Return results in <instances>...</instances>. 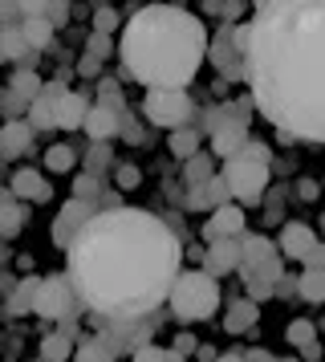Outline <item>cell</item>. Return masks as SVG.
Returning a JSON list of instances; mask_svg holds the SVG:
<instances>
[{"mask_svg":"<svg viewBox=\"0 0 325 362\" xmlns=\"http://www.w3.org/2000/svg\"><path fill=\"white\" fill-rule=\"evenodd\" d=\"M301 264H305V273H325V245H321V240L309 248L305 261H301Z\"/></svg>","mask_w":325,"mask_h":362,"instance_id":"cell-37","label":"cell"},{"mask_svg":"<svg viewBox=\"0 0 325 362\" xmlns=\"http://www.w3.org/2000/svg\"><path fill=\"white\" fill-rule=\"evenodd\" d=\"M183 175H187V187H203V183L211 180V159H208V155L187 159V163H183Z\"/></svg>","mask_w":325,"mask_h":362,"instance_id":"cell-32","label":"cell"},{"mask_svg":"<svg viewBox=\"0 0 325 362\" xmlns=\"http://www.w3.org/2000/svg\"><path fill=\"white\" fill-rule=\"evenodd\" d=\"M203 236H208V245H215V240H240L244 236V208L240 204L215 208L211 220H203Z\"/></svg>","mask_w":325,"mask_h":362,"instance_id":"cell-13","label":"cell"},{"mask_svg":"<svg viewBox=\"0 0 325 362\" xmlns=\"http://www.w3.org/2000/svg\"><path fill=\"white\" fill-rule=\"evenodd\" d=\"M224 204H232V192H228V183L220 180V175H211L203 187H191V192H187V208H191V212H215V208H224Z\"/></svg>","mask_w":325,"mask_h":362,"instance_id":"cell-17","label":"cell"},{"mask_svg":"<svg viewBox=\"0 0 325 362\" xmlns=\"http://www.w3.org/2000/svg\"><path fill=\"white\" fill-rule=\"evenodd\" d=\"M203 131H208L211 155L232 159V155L248 143V106H244V102H228V106L208 110V127H203Z\"/></svg>","mask_w":325,"mask_h":362,"instance_id":"cell-7","label":"cell"},{"mask_svg":"<svg viewBox=\"0 0 325 362\" xmlns=\"http://www.w3.org/2000/svg\"><path fill=\"white\" fill-rule=\"evenodd\" d=\"M69 281L81 310L102 326L143 322L162 310L183 273V245L175 228L146 208H102L69 245Z\"/></svg>","mask_w":325,"mask_h":362,"instance_id":"cell-1","label":"cell"},{"mask_svg":"<svg viewBox=\"0 0 325 362\" xmlns=\"http://www.w3.org/2000/svg\"><path fill=\"white\" fill-rule=\"evenodd\" d=\"M195 354H199V358H203V362H215V358H220V354H215V350H211V346H199V350H195Z\"/></svg>","mask_w":325,"mask_h":362,"instance_id":"cell-46","label":"cell"},{"mask_svg":"<svg viewBox=\"0 0 325 362\" xmlns=\"http://www.w3.org/2000/svg\"><path fill=\"white\" fill-rule=\"evenodd\" d=\"M32 127L29 122H20V118H8L4 127H0V159H20L25 151L32 147Z\"/></svg>","mask_w":325,"mask_h":362,"instance_id":"cell-18","label":"cell"},{"mask_svg":"<svg viewBox=\"0 0 325 362\" xmlns=\"http://www.w3.org/2000/svg\"><path fill=\"white\" fill-rule=\"evenodd\" d=\"M37 285H41V277H20V281L13 285L8 301H4V310L13 313V317H20V313H32V297H37Z\"/></svg>","mask_w":325,"mask_h":362,"instance_id":"cell-24","label":"cell"},{"mask_svg":"<svg viewBox=\"0 0 325 362\" xmlns=\"http://www.w3.org/2000/svg\"><path fill=\"white\" fill-rule=\"evenodd\" d=\"M20 228H25V216H20L16 196H13V192H0V236H4V240H13Z\"/></svg>","mask_w":325,"mask_h":362,"instance_id":"cell-25","label":"cell"},{"mask_svg":"<svg viewBox=\"0 0 325 362\" xmlns=\"http://www.w3.org/2000/svg\"><path fill=\"white\" fill-rule=\"evenodd\" d=\"M301 354H305V358H309V362H317V358H321V346L313 342V346H305V350H301Z\"/></svg>","mask_w":325,"mask_h":362,"instance_id":"cell-45","label":"cell"},{"mask_svg":"<svg viewBox=\"0 0 325 362\" xmlns=\"http://www.w3.org/2000/svg\"><path fill=\"white\" fill-rule=\"evenodd\" d=\"M199 143H203V131L191 122V127H183V131H171L167 151H171L175 159H183V163H187V159H195V155H199Z\"/></svg>","mask_w":325,"mask_h":362,"instance_id":"cell-23","label":"cell"},{"mask_svg":"<svg viewBox=\"0 0 325 362\" xmlns=\"http://www.w3.org/2000/svg\"><path fill=\"white\" fill-rule=\"evenodd\" d=\"M273 167V151L264 147V143H256V139H248L232 159H224V167H220V180L228 183V192H232V204H260V196H264V187H268V171Z\"/></svg>","mask_w":325,"mask_h":362,"instance_id":"cell-4","label":"cell"},{"mask_svg":"<svg viewBox=\"0 0 325 362\" xmlns=\"http://www.w3.org/2000/svg\"><path fill=\"white\" fill-rule=\"evenodd\" d=\"M208 25L183 4H143L122 21L118 57L146 90H187L208 62Z\"/></svg>","mask_w":325,"mask_h":362,"instance_id":"cell-3","label":"cell"},{"mask_svg":"<svg viewBox=\"0 0 325 362\" xmlns=\"http://www.w3.org/2000/svg\"><path fill=\"white\" fill-rule=\"evenodd\" d=\"M285 342H289L292 350H305V346L317 342V326H313L309 317H292L289 326H285Z\"/></svg>","mask_w":325,"mask_h":362,"instance_id":"cell-29","label":"cell"},{"mask_svg":"<svg viewBox=\"0 0 325 362\" xmlns=\"http://www.w3.org/2000/svg\"><path fill=\"white\" fill-rule=\"evenodd\" d=\"M16 29L25 33V41H29L32 49H45L49 41H53V25L45 17V4H25V21Z\"/></svg>","mask_w":325,"mask_h":362,"instance_id":"cell-19","label":"cell"},{"mask_svg":"<svg viewBox=\"0 0 325 362\" xmlns=\"http://www.w3.org/2000/svg\"><path fill=\"white\" fill-rule=\"evenodd\" d=\"M171 350H179V354H183V358H187V354H191V350H199V342H195L191 334H179V338H175V346H171Z\"/></svg>","mask_w":325,"mask_h":362,"instance_id":"cell-41","label":"cell"},{"mask_svg":"<svg viewBox=\"0 0 325 362\" xmlns=\"http://www.w3.org/2000/svg\"><path fill=\"white\" fill-rule=\"evenodd\" d=\"M276 293H297V277H280L276 281Z\"/></svg>","mask_w":325,"mask_h":362,"instance_id":"cell-44","label":"cell"},{"mask_svg":"<svg viewBox=\"0 0 325 362\" xmlns=\"http://www.w3.org/2000/svg\"><path fill=\"white\" fill-rule=\"evenodd\" d=\"M167 305L175 313V322L199 326V322L215 317V310H220V285L203 269H183L171 285V293H167Z\"/></svg>","mask_w":325,"mask_h":362,"instance_id":"cell-5","label":"cell"},{"mask_svg":"<svg viewBox=\"0 0 325 362\" xmlns=\"http://www.w3.org/2000/svg\"><path fill=\"white\" fill-rule=\"evenodd\" d=\"M114 29H122V25H118V13H114L110 4H102V8H94V33L110 37Z\"/></svg>","mask_w":325,"mask_h":362,"instance_id":"cell-34","label":"cell"},{"mask_svg":"<svg viewBox=\"0 0 325 362\" xmlns=\"http://www.w3.org/2000/svg\"><path fill=\"white\" fill-rule=\"evenodd\" d=\"M65 358H73V342H69V329L45 334V338H41V362H65Z\"/></svg>","mask_w":325,"mask_h":362,"instance_id":"cell-27","label":"cell"},{"mask_svg":"<svg viewBox=\"0 0 325 362\" xmlns=\"http://www.w3.org/2000/svg\"><path fill=\"white\" fill-rule=\"evenodd\" d=\"M208 62L215 66L220 78L228 82H244V29L240 25H224L220 33L208 41Z\"/></svg>","mask_w":325,"mask_h":362,"instance_id":"cell-10","label":"cell"},{"mask_svg":"<svg viewBox=\"0 0 325 362\" xmlns=\"http://www.w3.org/2000/svg\"><path fill=\"white\" fill-rule=\"evenodd\" d=\"M98 212H102V204H98V199H78V196H73L61 212L53 216V245L69 252V245L78 240V232L85 228Z\"/></svg>","mask_w":325,"mask_h":362,"instance_id":"cell-11","label":"cell"},{"mask_svg":"<svg viewBox=\"0 0 325 362\" xmlns=\"http://www.w3.org/2000/svg\"><path fill=\"white\" fill-rule=\"evenodd\" d=\"M297 192H301V199H317V183H313V180H301V183H297Z\"/></svg>","mask_w":325,"mask_h":362,"instance_id":"cell-43","label":"cell"},{"mask_svg":"<svg viewBox=\"0 0 325 362\" xmlns=\"http://www.w3.org/2000/svg\"><path fill=\"white\" fill-rule=\"evenodd\" d=\"M0 62H13L16 69L32 66L37 62V49H32L20 29H0Z\"/></svg>","mask_w":325,"mask_h":362,"instance_id":"cell-21","label":"cell"},{"mask_svg":"<svg viewBox=\"0 0 325 362\" xmlns=\"http://www.w3.org/2000/svg\"><path fill=\"white\" fill-rule=\"evenodd\" d=\"M98 66H102V62H94V57L85 53V57H81V66H78V74H85V78H94V74H98Z\"/></svg>","mask_w":325,"mask_h":362,"instance_id":"cell-42","label":"cell"},{"mask_svg":"<svg viewBox=\"0 0 325 362\" xmlns=\"http://www.w3.org/2000/svg\"><path fill=\"white\" fill-rule=\"evenodd\" d=\"M215 362H244V354H220Z\"/></svg>","mask_w":325,"mask_h":362,"instance_id":"cell-47","label":"cell"},{"mask_svg":"<svg viewBox=\"0 0 325 362\" xmlns=\"http://www.w3.org/2000/svg\"><path fill=\"white\" fill-rule=\"evenodd\" d=\"M85 53H90V57H94V62H106V57H110V53H114L110 37L94 33V37H90V41H85Z\"/></svg>","mask_w":325,"mask_h":362,"instance_id":"cell-36","label":"cell"},{"mask_svg":"<svg viewBox=\"0 0 325 362\" xmlns=\"http://www.w3.org/2000/svg\"><path fill=\"white\" fill-rule=\"evenodd\" d=\"M280 248L276 240L268 236H260V232H244L240 236V273L248 285H260V289H276V281L285 277V269H280Z\"/></svg>","mask_w":325,"mask_h":362,"instance_id":"cell-6","label":"cell"},{"mask_svg":"<svg viewBox=\"0 0 325 362\" xmlns=\"http://www.w3.org/2000/svg\"><path fill=\"white\" fill-rule=\"evenodd\" d=\"M81 310L78 293H73V281H69V273H49V277H41V285H37V297H32V313L37 317H45V322H73Z\"/></svg>","mask_w":325,"mask_h":362,"instance_id":"cell-9","label":"cell"},{"mask_svg":"<svg viewBox=\"0 0 325 362\" xmlns=\"http://www.w3.org/2000/svg\"><path fill=\"white\" fill-rule=\"evenodd\" d=\"M256 317H260V310H256V301H232L228 305V313H224V329L228 334H248V329L256 326Z\"/></svg>","mask_w":325,"mask_h":362,"instance_id":"cell-22","label":"cell"},{"mask_svg":"<svg viewBox=\"0 0 325 362\" xmlns=\"http://www.w3.org/2000/svg\"><path fill=\"white\" fill-rule=\"evenodd\" d=\"M114 183H118L122 192H134V187L143 183V171H138L134 163H118L114 167Z\"/></svg>","mask_w":325,"mask_h":362,"instance_id":"cell-33","label":"cell"},{"mask_svg":"<svg viewBox=\"0 0 325 362\" xmlns=\"http://www.w3.org/2000/svg\"><path fill=\"white\" fill-rule=\"evenodd\" d=\"M45 17H49V25L57 29L61 21H69V4H45Z\"/></svg>","mask_w":325,"mask_h":362,"instance_id":"cell-39","label":"cell"},{"mask_svg":"<svg viewBox=\"0 0 325 362\" xmlns=\"http://www.w3.org/2000/svg\"><path fill=\"white\" fill-rule=\"evenodd\" d=\"M130 362H167V350L162 346H155V342H146V346H138L134 350V358Z\"/></svg>","mask_w":325,"mask_h":362,"instance_id":"cell-38","label":"cell"},{"mask_svg":"<svg viewBox=\"0 0 325 362\" xmlns=\"http://www.w3.org/2000/svg\"><path fill=\"white\" fill-rule=\"evenodd\" d=\"M143 115L150 127H159V131H183V127H191L195 118V102L187 90H146L143 98Z\"/></svg>","mask_w":325,"mask_h":362,"instance_id":"cell-8","label":"cell"},{"mask_svg":"<svg viewBox=\"0 0 325 362\" xmlns=\"http://www.w3.org/2000/svg\"><path fill=\"white\" fill-rule=\"evenodd\" d=\"M0 102H4V110H8V115H20V106H25V98H16V94L8 90V86H4V94H0Z\"/></svg>","mask_w":325,"mask_h":362,"instance_id":"cell-40","label":"cell"},{"mask_svg":"<svg viewBox=\"0 0 325 362\" xmlns=\"http://www.w3.org/2000/svg\"><path fill=\"white\" fill-rule=\"evenodd\" d=\"M85 115H90V98L65 86L57 94V102H53V131H81Z\"/></svg>","mask_w":325,"mask_h":362,"instance_id":"cell-12","label":"cell"},{"mask_svg":"<svg viewBox=\"0 0 325 362\" xmlns=\"http://www.w3.org/2000/svg\"><path fill=\"white\" fill-rule=\"evenodd\" d=\"M317 245V232L301 224V220H289L280 236H276V248H280V257H292V261H305V252Z\"/></svg>","mask_w":325,"mask_h":362,"instance_id":"cell-16","label":"cell"},{"mask_svg":"<svg viewBox=\"0 0 325 362\" xmlns=\"http://www.w3.org/2000/svg\"><path fill=\"white\" fill-rule=\"evenodd\" d=\"M297 297H305V301H325V273H301V277H297Z\"/></svg>","mask_w":325,"mask_h":362,"instance_id":"cell-31","label":"cell"},{"mask_svg":"<svg viewBox=\"0 0 325 362\" xmlns=\"http://www.w3.org/2000/svg\"><path fill=\"white\" fill-rule=\"evenodd\" d=\"M65 90V82H45L41 94L29 102V127L32 131H53V102Z\"/></svg>","mask_w":325,"mask_h":362,"instance_id":"cell-20","label":"cell"},{"mask_svg":"<svg viewBox=\"0 0 325 362\" xmlns=\"http://www.w3.org/2000/svg\"><path fill=\"white\" fill-rule=\"evenodd\" d=\"M114 358H118V354H114L98 334L94 338H81V342L73 346V362H114Z\"/></svg>","mask_w":325,"mask_h":362,"instance_id":"cell-28","label":"cell"},{"mask_svg":"<svg viewBox=\"0 0 325 362\" xmlns=\"http://www.w3.org/2000/svg\"><path fill=\"white\" fill-rule=\"evenodd\" d=\"M41 74L32 66H20V69H13V78H8V90H13L16 98H25V102H32L37 94H41Z\"/></svg>","mask_w":325,"mask_h":362,"instance_id":"cell-26","label":"cell"},{"mask_svg":"<svg viewBox=\"0 0 325 362\" xmlns=\"http://www.w3.org/2000/svg\"><path fill=\"white\" fill-rule=\"evenodd\" d=\"M203 13H208V17H224V21H232V25H240V17L248 13V4H203Z\"/></svg>","mask_w":325,"mask_h":362,"instance_id":"cell-35","label":"cell"},{"mask_svg":"<svg viewBox=\"0 0 325 362\" xmlns=\"http://www.w3.org/2000/svg\"><path fill=\"white\" fill-rule=\"evenodd\" d=\"M45 167L49 171H73L78 167V151L69 147V143H57V147L45 151Z\"/></svg>","mask_w":325,"mask_h":362,"instance_id":"cell-30","label":"cell"},{"mask_svg":"<svg viewBox=\"0 0 325 362\" xmlns=\"http://www.w3.org/2000/svg\"><path fill=\"white\" fill-rule=\"evenodd\" d=\"M167 362H187V358H183L179 350H167Z\"/></svg>","mask_w":325,"mask_h":362,"instance_id":"cell-48","label":"cell"},{"mask_svg":"<svg viewBox=\"0 0 325 362\" xmlns=\"http://www.w3.org/2000/svg\"><path fill=\"white\" fill-rule=\"evenodd\" d=\"M244 29V82L285 143H325V0H264Z\"/></svg>","mask_w":325,"mask_h":362,"instance_id":"cell-2","label":"cell"},{"mask_svg":"<svg viewBox=\"0 0 325 362\" xmlns=\"http://www.w3.org/2000/svg\"><path fill=\"white\" fill-rule=\"evenodd\" d=\"M240 269V240H215V245L203 248V273L208 277H228Z\"/></svg>","mask_w":325,"mask_h":362,"instance_id":"cell-14","label":"cell"},{"mask_svg":"<svg viewBox=\"0 0 325 362\" xmlns=\"http://www.w3.org/2000/svg\"><path fill=\"white\" fill-rule=\"evenodd\" d=\"M8 192H13L16 199H25V204H49V199H53L49 180L41 171H32V167H20V171H16L13 183H8Z\"/></svg>","mask_w":325,"mask_h":362,"instance_id":"cell-15","label":"cell"}]
</instances>
